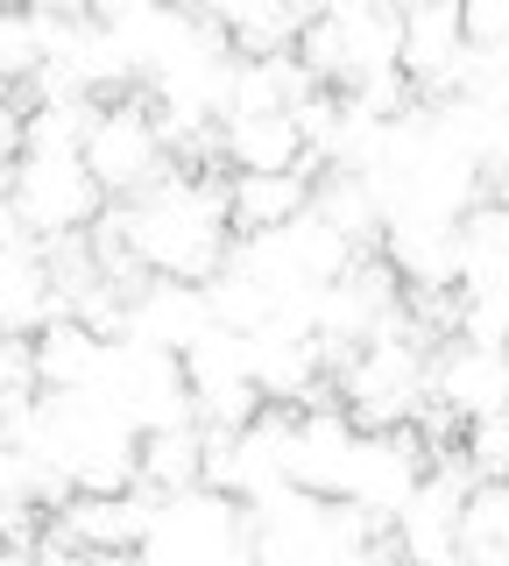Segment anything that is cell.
<instances>
[{"instance_id":"6da1fadb","label":"cell","mask_w":509,"mask_h":566,"mask_svg":"<svg viewBox=\"0 0 509 566\" xmlns=\"http://www.w3.org/2000/svg\"><path fill=\"white\" fill-rule=\"evenodd\" d=\"M128 220L135 262L149 276H184V283H213L234 255L241 227H234V199H226V177L213 170H170L163 185H149L142 199H120Z\"/></svg>"},{"instance_id":"7a4b0ae2","label":"cell","mask_w":509,"mask_h":566,"mask_svg":"<svg viewBox=\"0 0 509 566\" xmlns=\"http://www.w3.org/2000/svg\"><path fill=\"white\" fill-rule=\"evenodd\" d=\"M29 453H43L78 495H107L142 482V424L99 389H43L36 424L22 439Z\"/></svg>"},{"instance_id":"3957f363","label":"cell","mask_w":509,"mask_h":566,"mask_svg":"<svg viewBox=\"0 0 509 566\" xmlns=\"http://www.w3.org/2000/svg\"><path fill=\"white\" fill-rule=\"evenodd\" d=\"M297 57H305V71L319 85H347V93L361 78L403 71V8L396 0H340L332 14L305 22Z\"/></svg>"},{"instance_id":"277c9868","label":"cell","mask_w":509,"mask_h":566,"mask_svg":"<svg viewBox=\"0 0 509 566\" xmlns=\"http://www.w3.org/2000/svg\"><path fill=\"white\" fill-rule=\"evenodd\" d=\"M432 354L417 333H382V340L354 347L340 361V403L354 411L361 432H390V424H417L432 403Z\"/></svg>"},{"instance_id":"5b68a950","label":"cell","mask_w":509,"mask_h":566,"mask_svg":"<svg viewBox=\"0 0 509 566\" xmlns=\"http://www.w3.org/2000/svg\"><path fill=\"white\" fill-rule=\"evenodd\" d=\"M135 566H255V524L241 495L220 489H184L163 495L149 545L135 553Z\"/></svg>"},{"instance_id":"8992f818","label":"cell","mask_w":509,"mask_h":566,"mask_svg":"<svg viewBox=\"0 0 509 566\" xmlns=\"http://www.w3.org/2000/svg\"><path fill=\"white\" fill-rule=\"evenodd\" d=\"M8 220H22L43 241L93 234L107 220V185L72 149H29L22 164H8Z\"/></svg>"},{"instance_id":"52a82bcc","label":"cell","mask_w":509,"mask_h":566,"mask_svg":"<svg viewBox=\"0 0 509 566\" xmlns=\"http://www.w3.org/2000/svg\"><path fill=\"white\" fill-rule=\"evenodd\" d=\"M85 164L107 185V199H142L149 185H163L178 170V149L163 135V114L149 99H114L99 106L93 142H85Z\"/></svg>"},{"instance_id":"ba28073f","label":"cell","mask_w":509,"mask_h":566,"mask_svg":"<svg viewBox=\"0 0 509 566\" xmlns=\"http://www.w3.org/2000/svg\"><path fill=\"white\" fill-rule=\"evenodd\" d=\"M99 397L120 403L142 432H163V424H191V418H199L184 354L178 347H156V340H135V333H120V340H114L107 376H99Z\"/></svg>"},{"instance_id":"9c48e42d","label":"cell","mask_w":509,"mask_h":566,"mask_svg":"<svg viewBox=\"0 0 509 566\" xmlns=\"http://www.w3.org/2000/svg\"><path fill=\"white\" fill-rule=\"evenodd\" d=\"M184 376H191V397H199V424H248L262 411V389H255V354H248V333L241 326H205L199 340L184 347Z\"/></svg>"},{"instance_id":"30bf717a","label":"cell","mask_w":509,"mask_h":566,"mask_svg":"<svg viewBox=\"0 0 509 566\" xmlns=\"http://www.w3.org/2000/svg\"><path fill=\"white\" fill-rule=\"evenodd\" d=\"M432 474V439L417 424H390V432H361L354 468H347V503H361L375 524H396V510L417 495Z\"/></svg>"},{"instance_id":"8fae6325","label":"cell","mask_w":509,"mask_h":566,"mask_svg":"<svg viewBox=\"0 0 509 566\" xmlns=\"http://www.w3.org/2000/svg\"><path fill=\"white\" fill-rule=\"evenodd\" d=\"M114 35V50H120V64H128V78L135 85H149L163 64H178L191 43H199L205 29V14H199V0H120V8L99 14Z\"/></svg>"},{"instance_id":"7c38bea8","label":"cell","mask_w":509,"mask_h":566,"mask_svg":"<svg viewBox=\"0 0 509 566\" xmlns=\"http://www.w3.org/2000/svg\"><path fill=\"white\" fill-rule=\"evenodd\" d=\"M156 510L163 495L156 489H107V495H72L64 510H50V531L78 553H142L149 531H156Z\"/></svg>"},{"instance_id":"4fadbf2b","label":"cell","mask_w":509,"mask_h":566,"mask_svg":"<svg viewBox=\"0 0 509 566\" xmlns=\"http://www.w3.org/2000/svg\"><path fill=\"white\" fill-rule=\"evenodd\" d=\"M248 354H255V389H262V403H290V411H305V403L326 397L332 347H326L311 326L269 318V326L248 333Z\"/></svg>"},{"instance_id":"5bb4252c","label":"cell","mask_w":509,"mask_h":566,"mask_svg":"<svg viewBox=\"0 0 509 566\" xmlns=\"http://www.w3.org/2000/svg\"><path fill=\"white\" fill-rule=\"evenodd\" d=\"M467 8L460 0H403V71L425 99H446L467 71Z\"/></svg>"},{"instance_id":"9a60e30c","label":"cell","mask_w":509,"mask_h":566,"mask_svg":"<svg viewBox=\"0 0 509 566\" xmlns=\"http://www.w3.org/2000/svg\"><path fill=\"white\" fill-rule=\"evenodd\" d=\"M432 397L460 424L509 411V347L496 340H446L432 354Z\"/></svg>"},{"instance_id":"2e32d148","label":"cell","mask_w":509,"mask_h":566,"mask_svg":"<svg viewBox=\"0 0 509 566\" xmlns=\"http://www.w3.org/2000/svg\"><path fill=\"white\" fill-rule=\"evenodd\" d=\"M57 312V270H50V241L8 220L0 234V326L8 333H43Z\"/></svg>"},{"instance_id":"e0dca14e","label":"cell","mask_w":509,"mask_h":566,"mask_svg":"<svg viewBox=\"0 0 509 566\" xmlns=\"http://www.w3.org/2000/svg\"><path fill=\"white\" fill-rule=\"evenodd\" d=\"M382 262H390L411 291H460V276H467L460 220H425V212H403V220L382 227Z\"/></svg>"},{"instance_id":"ac0fdd59","label":"cell","mask_w":509,"mask_h":566,"mask_svg":"<svg viewBox=\"0 0 509 566\" xmlns=\"http://www.w3.org/2000/svg\"><path fill=\"white\" fill-rule=\"evenodd\" d=\"M354 447H361V424L347 403H305L297 411V447H290V482L311 489V495H347V468H354Z\"/></svg>"},{"instance_id":"d6986e66","label":"cell","mask_w":509,"mask_h":566,"mask_svg":"<svg viewBox=\"0 0 509 566\" xmlns=\"http://www.w3.org/2000/svg\"><path fill=\"white\" fill-rule=\"evenodd\" d=\"M213 326V297L205 283H184V276H142L128 297V333L135 340H156V347H191L199 333Z\"/></svg>"},{"instance_id":"ffe728a7","label":"cell","mask_w":509,"mask_h":566,"mask_svg":"<svg viewBox=\"0 0 509 566\" xmlns=\"http://www.w3.org/2000/svg\"><path fill=\"white\" fill-rule=\"evenodd\" d=\"M220 164L226 170H311L305 120L290 114H226L220 120Z\"/></svg>"},{"instance_id":"44dd1931","label":"cell","mask_w":509,"mask_h":566,"mask_svg":"<svg viewBox=\"0 0 509 566\" xmlns=\"http://www.w3.org/2000/svg\"><path fill=\"white\" fill-rule=\"evenodd\" d=\"M226 199H234L241 234H269V227H290L297 212H311L319 177L311 170H234L226 177Z\"/></svg>"},{"instance_id":"7402d4cb","label":"cell","mask_w":509,"mask_h":566,"mask_svg":"<svg viewBox=\"0 0 509 566\" xmlns=\"http://www.w3.org/2000/svg\"><path fill=\"white\" fill-rule=\"evenodd\" d=\"M107 354H114V340L93 333L85 318H50L36 333V376H43V389H99Z\"/></svg>"},{"instance_id":"603a6c76","label":"cell","mask_w":509,"mask_h":566,"mask_svg":"<svg viewBox=\"0 0 509 566\" xmlns=\"http://www.w3.org/2000/svg\"><path fill=\"white\" fill-rule=\"evenodd\" d=\"M199 14L241 57H284V50H297V35H305V22H297L284 0H199Z\"/></svg>"},{"instance_id":"cb8c5ba5","label":"cell","mask_w":509,"mask_h":566,"mask_svg":"<svg viewBox=\"0 0 509 566\" xmlns=\"http://www.w3.org/2000/svg\"><path fill=\"white\" fill-rule=\"evenodd\" d=\"M276 241H284L290 270L305 276V283H340V276H347V270H354V262L368 255V248H354V241H347V234L326 220L319 206H311V212H297L290 227H276Z\"/></svg>"},{"instance_id":"d4e9b609","label":"cell","mask_w":509,"mask_h":566,"mask_svg":"<svg viewBox=\"0 0 509 566\" xmlns=\"http://www.w3.org/2000/svg\"><path fill=\"white\" fill-rule=\"evenodd\" d=\"M142 489L156 495H184L205 489V424H163V432H142Z\"/></svg>"},{"instance_id":"484cf974","label":"cell","mask_w":509,"mask_h":566,"mask_svg":"<svg viewBox=\"0 0 509 566\" xmlns=\"http://www.w3.org/2000/svg\"><path fill=\"white\" fill-rule=\"evenodd\" d=\"M326 212L332 227H340L354 248H368V241H382V227H390V212H382V199H375V185H368L361 170H319V199H311Z\"/></svg>"},{"instance_id":"4316f807","label":"cell","mask_w":509,"mask_h":566,"mask_svg":"<svg viewBox=\"0 0 509 566\" xmlns=\"http://www.w3.org/2000/svg\"><path fill=\"white\" fill-rule=\"evenodd\" d=\"M460 248H467V276H460V291L467 283H496L509 276V199H481L460 220Z\"/></svg>"},{"instance_id":"83f0119b","label":"cell","mask_w":509,"mask_h":566,"mask_svg":"<svg viewBox=\"0 0 509 566\" xmlns=\"http://www.w3.org/2000/svg\"><path fill=\"white\" fill-rule=\"evenodd\" d=\"M460 538H467V559H496V553H509V482H474Z\"/></svg>"},{"instance_id":"f1b7e54d","label":"cell","mask_w":509,"mask_h":566,"mask_svg":"<svg viewBox=\"0 0 509 566\" xmlns=\"http://www.w3.org/2000/svg\"><path fill=\"white\" fill-rule=\"evenodd\" d=\"M460 340H496V347H509V276L467 283V291H460Z\"/></svg>"},{"instance_id":"f546056e","label":"cell","mask_w":509,"mask_h":566,"mask_svg":"<svg viewBox=\"0 0 509 566\" xmlns=\"http://www.w3.org/2000/svg\"><path fill=\"white\" fill-rule=\"evenodd\" d=\"M43 64V35H36V8H8L0 14V78L22 93Z\"/></svg>"},{"instance_id":"4dcf8cb0","label":"cell","mask_w":509,"mask_h":566,"mask_svg":"<svg viewBox=\"0 0 509 566\" xmlns=\"http://www.w3.org/2000/svg\"><path fill=\"white\" fill-rule=\"evenodd\" d=\"M284 8L297 14V22H319V14H332V8H340V0H284Z\"/></svg>"},{"instance_id":"1f68e13d","label":"cell","mask_w":509,"mask_h":566,"mask_svg":"<svg viewBox=\"0 0 509 566\" xmlns=\"http://www.w3.org/2000/svg\"><path fill=\"white\" fill-rule=\"evenodd\" d=\"M78 566H135V553H78Z\"/></svg>"},{"instance_id":"d6a6232c","label":"cell","mask_w":509,"mask_h":566,"mask_svg":"<svg viewBox=\"0 0 509 566\" xmlns=\"http://www.w3.org/2000/svg\"><path fill=\"white\" fill-rule=\"evenodd\" d=\"M8 8H36V0H8Z\"/></svg>"},{"instance_id":"836d02e7","label":"cell","mask_w":509,"mask_h":566,"mask_svg":"<svg viewBox=\"0 0 509 566\" xmlns=\"http://www.w3.org/2000/svg\"><path fill=\"white\" fill-rule=\"evenodd\" d=\"M502 482H509V460H502Z\"/></svg>"}]
</instances>
